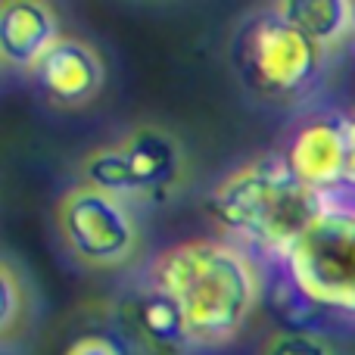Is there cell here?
Masks as SVG:
<instances>
[{
    "mask_svg": "<svg viewBox=\"0 0 355 355\" xmlns=\"http://www.w3.org/2000/svg\"><path fill=\"white\" fill-rule=\"evenodd\" d=\"M31 72L44 97L60 106H81L103 87V62L78 37H60Z\"/></svg>",
    "mask_w": 355,
    "mask_h": 355,
    "instance_id": "7",
    "label": "cell"
},
{
    "mask_svg": "<svg viewBox=\"0 0 355 355\" xmlns=\"http://www.w3.org/2000/svg\"><path fill=\"white\" fill-rule=\"evenodd\" d=\"M119 147L128 166L131 193L166 196L181 178V150L166 131L153 125L135 128Z\"/></svg>",
    "mask_w": 355,
    "mask_h": 355,
    "instance_id": "9",
    "label": "cell"
},
{
    "mask_svg": "<svg viewBox=\"0 0 355 355\" xmlns=\"http://www.w3.org/2000/svg\"><path fill=\"white\" fill-rule=\"evenodd\" d=\"M275 10L321 47L337 44L352 28V3L346 0H287Z\"/></svg>",
    "mask_w": 355,
    "mask_h": 355,
    "instance_id": "10",
    "label": "cell"
},
{
    "mask_svg": "<svg viewBox=\"0 0 355 355\" xmlns=\"http://www.w3.org/2000/svg\"><path fill=\"white\" fill-rule=\"evenodd\" d=\"M234 62L252 94L268 100H293L318 78L324 47L271 6L243 19L234 37Z\"/></svg>",
    "mask_w": 355,
    "mask_h": 355,
    "instance_id": "4",
    "label": "cell"
},
{
    "mask_svg": "<svg viewBox=\"0 0 355 355\" xmlns=\"http://www.w3.org/2000/svg\"><path fill=\"white\" fill-rule=\"evenodd\" d=\"M346 122V147H349V159H346V190H355V112L343 116Z\"/></svg>",
    "mask_w": 355,
    "mask_h": 355,
    "instance_id": "17",
    "label": "cell"
},
{
    "mask_svg": "<svg viewBox=\"0 0 355 355\" xmlns=\"http://www.w3.org/2000/svg\"><path fill=\"white\" fill-rule=\"evenodd\" d=\"M147 287L178 306L190 346H225L243 331L262 293L252 252L231 240L193 237L150 262Z\"/></svg>",
    "mask_w": 355,
    "mask_h": 355,
    "instance_id": "1",
    "label": "cell"
},
{
    "mask_svg": "<svg viewBox=\"0 0 355 355\" xmlns=\"http://www.w3.org/2000/svg\"><path fill=\"white\" fill-rule=\"evenodd\" d=\"M287 168L306 184L315 193L334 196L346 193V159H349V147H346V122L337 112L327 116H312L296 131L281 150Z\"/></svg>",
    "mask_w": 355,
    "mask_h": 355,
    "instance_id": "6",
    "label": "cell"
},
{
    "mask_svg": "<svg viewBox=\"0 0 355 355\" xmlns=\"http://www.w3.org/2000/svg\"><path fill=\"white\" fill-rule=\"evenodd\" d=\"M271 312L281 318L284 331H293V334H318L321 324L331 321V315H324L318 306L306 300L287 277L277 271L275 277V287H271Z\"/></svg>",
    "mask_w": 355,
    "mask_h": 355,
    "instance_id": "12",
    "label": "cell"
},
{
    "mask_svg": "<svg viewBox=\"0 0 355 355\" xmlns=\"http://www.w3.org/2000/svg\"><path fill=\"white\" fill-rule=\"evenodd\" d=\"M56 225L72 256L87 265H122L137 250V225L125 200L87 184L72 187L60 200Z\"/></svg>",
    "mask_w": 355,
    "mask_h": 355,
    "instance_id": "5",
    "label": "cell"
},
{
    "mask_svg": "<svg viewBox=\"0 0 355 355\" xmlns=\"http://www.w3.org/2000/svg\"><path fill=\"white\" fill-rule=\"evenodd\" d=\"M56 35V16L37 0H6L0 6V56L10 66L35 69L44 60Z\"/></svg>",
    "mask_w": 355,
    "mask_h": 355,
    "instance_id": "8",
    "label": "cell"
},
{
    "mask_svg": "<svg viewBox=\"0 0 355 355\" xmlns=\"http://www.w3.org/2000/svg\"><path fill=\"white\" fill-rule=\"evenodd\" d=\"M275 268L324 315L355 321V202L327 200Z\"/></svg>",
    "mask_w": 355,
    "mask_h": 355,
    "instance_id": "3",
    "label": "cell"
},
{
    "mask_svg": "<svg viewBox=\"0 0 355 355\" xmlns=\"http://www.w3.org/2000/svg\"><path fill=\"white\" fill-rule=\"evenodd\" d=\"M324 202L327 196L309 190L281 153H268L227 172L209 190L206 209L225 234L277 265Z\"/></svg>",
    "mask_w": 355,
    "mask_h": 355,
    "instance_id": "2",
    "label": "cell"
},
{
    "mask_svg": "<svg viewBox=\"0 0 355 355\" xmlns=\"http://www.w3.org/2000/svg\"><path fill=\"white\" fill-rule=\"evenodd\" d=\"M262 355H334V352L318 334L281 331V334H275V337H268Z\"/></svg>",
    "mask_w": 355,
    "mask_h": 355,
    "instance_id": "14",
    "label": "cell"
},
{
    "mask_svg": "<svg viewBox=\"0 0 355 355\" xmlns=\"http://www.w3.org/2000/svg\"><path fill=\"white\" fill-rule=\"evenodd\" d=\"M135 324H137V331H141V337L147 340V343H153V346H162V349L190 346L178 306L168 300V296H162L159 290H153V287H147L141 296H137Z\"/></svg>",
    "mask_w": 355,
    "mask_h": 355,
    "instance_id": "11",
    "label": "cell"
},
{
    "mask_svg": "<svg viewBox=\"0 0 355 355\" xmlns=\"http://www.w3.org/2000/svg\"><path fill=\"white\" fill-rule=\"evenodd\" d=\"M352 28H355V3H352Z\"/></svg>",
    "mask_w": 355,
    "mask_h": 355,
    "instance_id": "18",
    "label": "cell"
},
{
    "mask_svg": "<svg viewBox=\"0 0 355 355\" xmlns=\"http://www.w3.org/2000/svg\"><path fill=\"white\" fill-rule=\"evenodd\" d=\"M16 306H19V284L12 277V268L3 265V331L16 324Z\"/></svg>",
    "mask_w": 355,
    "mask_h": 355,
    "instance_id": "16",
    "label": "cell"
},
{
    "mask_svg": "<svg viewBox=\"0 0 355 355\" xmlns=\"http://www.w3.org/2000/svg\"><path fill=\"white\" fill-rule=\"evenodd\" d=\"M85 184L94 190H103V193L112 196H131V178H128V166H125L122 147H103L94 150L85 159Z\"/></svg>",
    "mask_w": 355,
    "mask_h": 355,
    "instance_id": "13",
    "label": "cell"
},
{
    "mask_svg": "<svg viewBox=\"0 0 355 355\" xmlns=\"http://www.w3.org/2000/svg\"><path fill=\"white\" fill-rule=\"evenodd\" d=\"M62 355H128V346L110 331H85L69 340Z\"/></svg>",
    "mask_w": 355,
    "mask_h": 355,
    "instance_id": "15",
    "label": "cell"
}]
</instances>
